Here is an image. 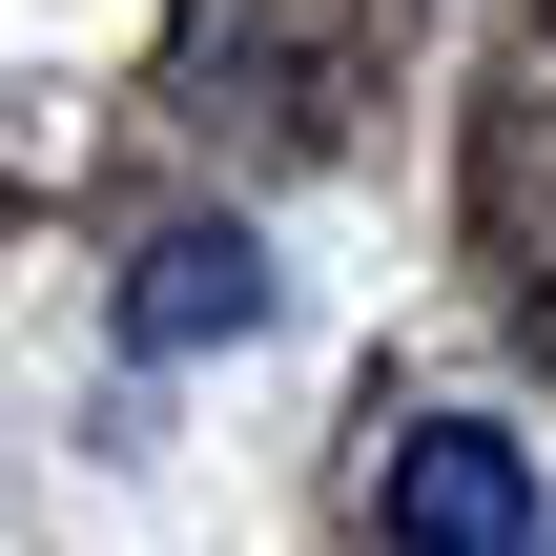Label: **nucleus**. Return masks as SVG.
I'll list each match as a JSON object with an SVG mask.
<instances>
[{"label": "nucleus", "instance_id": "f03ea898", "mask_svg": "<svg viewBox=\"0 0 556 556\" xmlns=\"http://www.w3.org/2000/svg\"><path fill=\"white\" fill-rule=\"evenodd\" d=\"M289 289H268V227H165L144 268H124V330L144 351H248Z\"/></svg>", "mask_w": 556, "mask_h": 556}, {"label": "nucleus", "instance_id": "f257e3e1", "mask_svg": "<svg viewBox=\"0 0 556 556\" xmlns=\"http://www.w3.org/2000/svg\"><path fill=\"white\" fill-rule=\"evenodd\" d=\"M371 516H392V556H536V454L495 413H433V433H392Z\"/></svg>", "mask_w": 556, "mask_h": 556}]
</instances>
